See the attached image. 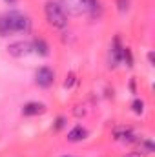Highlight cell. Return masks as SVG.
Listing matches in <instances>:
<instances>
[{"mask_svg": "<svg viewBox=\"0 0 155 157\" xmlns=\"http://www.w3.org/2000/svg\"><path fill=\"white\" fill-rule=\"evenodd\" d=\"M31 26L29 18L22 13H17V11H11L4 17H0V35L6 37V35H11V33H18V31H28Z\"/></svg>", "mask_w": 155, "mask_h": 157, "instance_id": "cell-1", "label": "cell"}, {"mask_svg": "<svg viewBox=\"0 0 155 157\" xmlns=\"http://www.w3.org/2000/svg\"><path fill=\"white\" fill-rule=\"evenodd\" d=\"M6 2H7V4H15L17 0H6Z\"/></svg>", "mask_w": 155, "mask_h": 157, "instance_id": "cell-17", "label": "cell"}, {"mask_svg": "<svg viewBox=\"0 0 155 157\" xmlns=\"http://www.w3.org/2000/svg\"><path fill=\"white\" fill-rule=\"evenodd\" d=\"M126 157H142V155H141V154H128Z\"/></svg>", "mask_w": 155, "mask_h": 157, "instance_id": "cell-16", "label": "cell"}, {"mask_svg": "<svg viewBox=\"0 0 155 157\" xmlns=\"http://www.w3.org/2000/svg\"><path fill=\"white\" fill-rule=\"evenodd\" d=\"M110 57H112V66H117V64L122 60V46H120V40H119V37H117V39H113Z\"/></svg>", "mask_w": 155, "mask_h": 157, "instance_id": "cell-7", "label": "cell"}, {"mask_svg": "<svg viewBox=\"0 0 155 157\" xmlns=\"http://www.w3.org/2000/svg\"><path fill=\"white\" fill-rule=\"evenodd\" d=\"M44 11H46L47 22H49L53 28L64 29V28L68 26V15L64 13V9L60 7V4H57V2H53V0H47L46 6H44Z\"/></svg>", "mask_w": 155, "mask_h": 157, "instance_id": "cell-2", "label": "cell"}, {"mask_svg": "<svg viewBox=\"0 0 155 157\" xmlns=\"http://www.w3.org/2000/svg\"><path fill=\"white\" fill-rule=\"evenodd\" d=\"M7 51H9V55L20 59V57H28V55L33 51V46H31V42L20 40V42H13V44H9V46H7Z\"/></svg>", "mask_w": 155, "mask_h": 157, "instance_id": "cell-4", "label": "cell"}, {"mask_svg": "<svg viewBox=\"0 0 155 157\" xmlns=\"http://www.w3.org/2000/svg\"><path fill=\"white\" fill-rule=\"evenodd\" d=\"M86 137H88V130L82 128V126H75V128L70 130V133H68V141H71V143H78V141H82V139H86Z\"/></svg>", "mask_w": 155, "mask_h": 157, "instance_id": "cell-8", "label": "cell"}, {"mask_svg": "<svg viewBox=\"0 0 155 157\" xmlns=\"http://www.w3.org/2000/svg\"><path fill=\"white\" fill-rule=\"evenodd\" d=\"M44 112H46V106H44L42 102H28V104H24V108H22V113L28 115V117H31V115H40V113H44Z\"/></svg>", "mask_w": 155, "mask_h": 157, "instance_id": "cell-6", "label": "cell"}, {"mask_svg": "<svg viewBox=\"0 0 155 157\" xmlns=\"http://www.w3.org/2000/svg\"><path fill=\"white\" fill-rule=\"evenodd\" d=\"M31 46H33V51H37L39 55L42 57H47L49 55V46H47V42L42 39H35L31 42Z\"/></svg>", "mask_w": 155, "mask_h": 157, "instance_id": "cell-9", "label": "cell"}, {"mask_svg": "<svg viewBox=\"0 0 155 157\" xmlns=\"http://www.w3.org/2000/svg\"><path fill=\"white\" fill-rule=\"evenodd\" d=\"M131 108H133V112H135V113H142V110H144V102L137 99V101H133Z\"/></svg>", "mask_w": 155, "mask_h": 157, "instance_id": "cell-11", "label": "cell"}, {"mask_svg": "<svg viewBox=\"0 0 155 157\" xmlns=\"http://www.w3.org/2000/svg\"><path fill=\"white\" fill-rule=\"evenodd\" d=\"M35 78H37V84H39L40 88H49V86L53 84V80H55V73H53L51 68L42 66L39 71H37Z\"/></svg>", "mask_w": 155, "mask_h": 157, "instance_id": "cell-5", "label": "cell"}, {"mask_svg": "<svg viewBox=\"0 0 155 157\" xmlns=\"http://www.w3.org/2000/svg\"><path fill=\"white\" fill-rule=\"evenodd\" d=\"M62 157H70V155H62Z\"/></svg>", "mask_w": 155, "mask_h": 157, "instance_id": "cell-18", "label": "cell"}, {"mask_svg": "<svg viewBox=\"0 0 155 157\" xmlns=\"http://www.w3.org/2000/svg\"><path fill=\"white\" fill-rule=\"evenodd\" d=\"M64 126V117H59L57 119V124H55V130H60Z\"/></svg>", "mask_w": 155, "mask_h": 157, "instance_id": "cell-15", "label": "cell"}, {"mask_svg": "<svg viewBox=\"0 0 155 157\" xmlns=\"http://www.w3.org/2000/svg\"><path fill=\"white\" fill-rule=\"evenodd\" d=\"M115 137L119 139V141H133V139H131V137H133V133H131L130 130H117Z\"/></svg>", "mask_w": 155, "mask_h": 157, "instance_id": "cell-10", "label": "cell"}, {"mask_svg": "<svg viewBox=\"0 0 155 157\" xmlns=\"http://www.w3.org/2000/svg\"><path fill=\"white\" fill-rule=\"evenodd\" d=\"M60 7L64 9V13H70L73 17H78L88 11L86 0H60Z\"/></svg>", "mask_w": 155, "mask_h": 157, "instance_id": "cell-3", "label": "cell"}, {"mask_svg": "<svg viewBox=\"0 0 155 157\" xmlns=\"http://www.w3.org/2000/svg\"><path fill=\"white\" fill-rule=\"evenodd\" d=\"M73 82H75V73H70V75L66 77L64 86H66V88H71V86H73Z\"/></svg>", "mask_w": 155, "mask_h": 157, "instance_id": "cell-14", "label": "cell"}, {"mask_svg": "<svg viewBox=\"0 0 155 157\" xmlns=\"http://www.w3.org/2000/svg\"><path fill=\"white\" fill-rule=\"evenodd\" d=\"M117 4H119V9L124 13V11H128V7H130V0H117Z\"/></svg>", "mask_w": 155, "mask_h": 157, "instance_id": "cell-13", "label": "cell"}, {"mask_svg": "<svg viewBox=\"0 0 155 157\" xmlns=\"http://www.w3.org/2000/svg\"><path fill=\"white\" fill-rule=\"evenodd\" d=\"M86 6H88V11L95 13L99 9V0H86Z\"/></svg>", "mask_w": 155, "mask_h": 157, "instance_id": "cell-12", "label": "cell"}]
</instances>
